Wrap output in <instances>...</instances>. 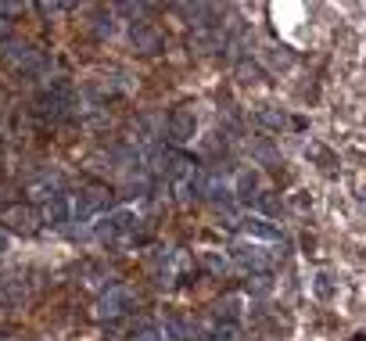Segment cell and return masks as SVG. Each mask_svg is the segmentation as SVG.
Instances as JSON below:
<instances>
[{"label": "cell", "mask_w": 366, "mask_h": 341, "mask_svg": "<svg viewBox=\"0 0 366 341\" xmlns=\"http://www.w3.org/2000/svg\"><path fill=\"white\" fill-rule=\"evenodd\" d=\"M234 262L244 266V270H266V266H270V255H266V248H259V245H237Z\"/></svg>", "instance_id": "6da1fadb"}, {"label": "cell", "mask_w": 366, "mask_h": 341, "mask_svg": "<svg viewBox=\"0 0 366 341\" xmlns=\"http://www.w3.org/2000/svg\"><path fill=\"white\" fill-rule=\"evenodd\" d=\"M194 130H198V123H194V115L190 112H173V119H169V133H173L176 140H190Z\"/></svg>", "instance_id": "7a4b0ae2"}, {"label": "cell", "mask_w": 366, "mask_h": 341, "mask_svg": "<svg viewBox=\"0 0 366 341\" xmlns=\"http://www.w3.org/2000/svg\"><path fill=\"white\" fill-rule=\"evenodd\" d=\"M126 305H130V295H126V291H112V295L101 302V312H105V316H119V312H126Z\"/></svg>", "instance_id": "3957f363"}, {"label": "cell", "mask_w": 366, "mask_h": 341, "mask_svg": "<svg viewBox=\"0 0 366 341\" xmlns=\"http://www.w3.org/2000/svg\"><path fill=\"white\" fill-rule=\"evenodd\" d=\"M248 234H252V237H262V241H277V237H280V230L270 227V223H266V219H259V215L248 219Z\"/></svg>", "instance_id": "277c9868"}, {"label": "cell", "mask_w": 366, "mask_h": 341, "mask_svg": "<svg viewBox=\"0 0 366 341\" xmlns=\"http://www.w3.org/2000/svg\"><path fill=\"white\" fill-rule=\"evenodd\" d=\"M47 219H51L54 227L68 223V202L65 198H51V205H47Z\"/></svg>", "instance_id": "5b68a950"}, {"label": "cell", "mask_w": 366, "mask_h": 341, "mask_svg": "<svg viewBox=\"0 0 366 341\" xmlns=\"http://www.w3.org/2000/svg\"><path fill=\"white\" fill-rule=\"evenodd\" d=\"M234 190L241 194V198H252V194L259 190V176L252 173V169H248V173H241V176H237V183H234Z\"/></svg>", "instance_id": "8992f818"}, {"label": "cell", "mask_w": 366, "mask_h": 341, "mask_svg": "<svg viewBox=\"0 0 366 341\" xmlns=\"http://www.w3.org/2000/svg\"><path fill=\"white\" fill-rule=\"evenodd\" d=\"M237 79H241L244 86H252V83L262 79V68H259L255 61H241V65H237Z\"/></svg>", "instance_id": "52a82bcc"}, {"label": "cell", "mask_w": 366, "mask_h": 341, "mask_svg": "<svg viewBox=\"0 0 366 341\" xmlns=\"http://www.w3.org/2000/svg\"><path fill=\"white\" fill-rule=\"evenodd\" d=\"M259 123L270 126V130H284V126H287V115L277 112V108H262V112H259Z\"/></svg>", "instance_id": "ba28073f"}, {"label": "cell", "mask_w": 366, "mask_h": 341, "mask_svg": "<svg viewBox=\"0 0 366 341\" xmlns=\"http://www.w3.org/2000/svg\"><path fill=\"white\" fill-rule=\"evenodd\" d=\"M215 312H219V320H237V312H241V298H234V295H230V298H223Z\"/></svg>", "instance_id": "9c48e42d"}, {"label": "cell", "mask_w": 366, "mask_h": 341, "mask_svg": "<svg viewBox=\"0 0 366 341\" xmlns=\"http://www.w3.org/2000/svg\"><path fill=\"white\" fill-rule=\"evenodd\" d=\"M133 43H140V47H144V51H155V47H158V36H155L151 29H144V26H137V29H133Z\"/></svg>", "instance_id": "30bf717a"}, {"label": "cell", "mask_w": 366, "mask_h": 341, "mask_svg": "<svg viewBox=\"0 0 366 341\" xmlns=\"http://www.w3.org/2000/svg\"><path fill=\"white\" fill-rule=\"evenodd\" d=\"M312 287H316V298H323V302H330L334 298V284H330V277L327 273H320L312 280Z\"/></svg>", "instance_id": "8fae6325"}, {"label": "cell", "mask_w": 366, "mask_h": 341, "mask_svg": "<svg viewBox=\"0 0 366 341\" xmlns=\"http://www.w3.org/2000/svg\"><path fill=\"white\" fill-rule=\"evenodd\" d=\"M259 209H262L266 215H277V212H280V198H277L273 190H266V194H259Z\"/></svg>", "instance_id": "7c38bea8"}, {"label": "cell", "mask_w": 366, "mask_h": 341, "mask_svg": "<svg viewBox=\"0 0 366 341\" xmlns=\"http://www.w3.org/2000/svg\"><path fill=\"white\" fill-rule=\"evenodd\" d=\"M309 155H312V158H320L323 165H334V158H330V151H327V148H320V144H312V148H309Z\"/></svg>", "instance_id": "4fadbf2b"}, {"label": "cell", "mask_w": 366, "mask_h": 341, "mask_svg": "<svg viewBox=\"0 0 366 341\" xmlns=\"http://www.w3.org/2000/svg\"><path fill=\"white\" fill-rule=\"evenodd\" d=\"M252 291H255V295H266V291H270L273 284H270V277H255V284H248Z\"/></svg>", "instance_id": "5bb4252c"}, {"label": "cell", "mask_w": 366, "mask_h": 341, "mask_svg": "<svg viewBox=\"0 0 366 341\" xmlns=\"http://www.w3.org/2000/svg\"><path fill=\"white\" fill-rule=\"evenodd\" d=\"M215 341H237V331H234L230 324H227V327H219V331H215Z\"/></svg>", "instance_id": "9a60e30c"}, {"label": "cell", "mask_w": 366, "mask_h": 341, "mask_svg": "<svg viewBox=\"0 0 366 341\" xmlns=\"http://www.w3.org/2000/svg\"><path fill=\"white\" fill-rule=\"evenodd\" d=\"M155 334H158V331H155V327H144V331H140V334H133V341H158V338H155Z\"/></svg>", "instance_id": "2e32d148"}, {"label": "cell", "mask_w": 366, "mask_h": 341, "mask_svg": "<svg viewBox=\"0 0 366 341\" xmlns=\"http://www.w3.org/2000/svg\"><path fill=\"white\" fill-rule=\"evenodd\" d=\"M208 266H212V270H215V273H223V270H227V262H223V259H215V255L208 259Z\"/></svg>", "instance_id": "e0dca14e"}, {"label": "cell", "mask_w": 366, "mask_h": 341, "mask_svg": "<svg viewBox=\"0 0 366 341\" xmlns=\"http://www.w3.org/2000/svg\"><path fill=\"white\" fill-rule=\"evenodd\" d=\"M4 248H8V237H4V234H0V252H4Z\"/></svg>", "instance_id": "ac0fdd59"}, {"label": "cell", "mask_w": 366, "mask_h": 341, "mask_svg": "<svg viewBox=\"0 0 366 341\" xmlns=\"http://www.w3.org/2000/svg\"><path fill=\"white\" fill-rule=\"evenodd\" d=\"M359 198H363V205H366V183L359 187Z\"/></svg>", "instance_id": "d6986e66"}]
</instances>
